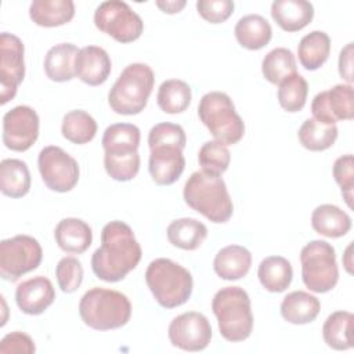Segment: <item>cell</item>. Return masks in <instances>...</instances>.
<instances>
[{
    "label": "cell",
    "mask_w": 354,
    "mask_h": 354,
    "mask_svg": "<svg viewBox=\"0 0 354 354\" xmlns=\"http://www.w3.org/2000/svg\"><path fill=\"white\" fill-rule=\"evenodd\" d=\"M141 256V246L130 225L113 220L101 231V246L91 256V270L98 279L119 282L138 266Z\"/></svg>",
    "instance_id": "obj_1"
},
{
    "label": "cell",
    "mask_w": 354,
    "mask_h": 354,
    "mask_svg": "<svg viewBox=\"0 0 354 354\" xmlns=\"http://www.w3.org/2000/svg\"><path fill=\"white\" fill-rule=\"evenodd\" d=\"M185 144V131L180 124L163 122L149 130L148 170L158 185H170L180 178L185 167L183 155Z\"/></svg>",
    "instance_id": "obj_2"
},
{
    "label": "cell",
    "mask_w": 354,
    "mask_h": 354,
    "mask_svg": "<svg viewBox=\"0 0 354 354\" xmlns=\"http://www.w3.org/2000/svg\"><path fill=\"white\" fill-rule=\"evenodd\" d=\"M183 196L185 203L195 212L216 224L227 223L234 212V205L227 185L220 176L192 173L185 181Z\"/></svg>",
    "instance_id": "obj_3"
},
{
    "label": "cell",
    "mask_w": 354,
    "mask_h": 354,
    "mask_svg": "<svg viewBox=\"0 0 354 354\" xmlns=\"http://www.w3.org/2000/svg\"><path fill=\"white\" fill-rule=\"evenodd\" d=\"M79 314L82 321L91 329H118L129 322L131 317V303L122 292L93 288L82 296Z\"/></svg>",
    "instance_id": "obj_4"
},
{
    "label": "cell",
    "mask_w": 354,
    "mask_h": 354,
    "mask_svg": "<svg viewBox=\"0 0 354 354\" xmlns=\"http://www.w3.org/2000/svg\"><path fill=\"white\" fill-rule=\"evenodd\" d=\"M212 310L217 318L218 330L228 342H243L253 330L250 297L241 286L220 289L213 300Z\"/></svg>",
    "instance_id": "obj_5"
},
{
    "label": "cell",
    "mask_w": 354,
    "mask_h": 354,
    "mask_svg": "<svg viewBox=\"0 0 354 354\" xmlns=\"http://www.w3.org/2000/svg\"><path fill=\"white\" fill-rule=\"evenodd\" d=\"M145 282L155 300L165 308H174L188 301L194 281L191 272L170 259H155L145 271Z\"/></svg>",
    "instance_id": "obj_6"
},
{
    "label": "cell",
    "mask_w": 354,
    "mask_h": 354,
    "mask_svg": "<svg viewBox=\"0 0 354 354\" xmlns=\"http://www.w3.org/2000/svg\"><path fill=\"white\" fill-rule=\"evenodd\" d=\"M155 84L149 65L134 62L127 65L108 94V104L118 115H138L147 106Z\"/></svg>",
    "instance_id": "obj_7"
},
{
    "label": "cell",
    "mask_w": 354,
    "mask_h": 354,
    "mask_svg": "<svg viewBox=\"0 0 354 354\" xmlns=\"http://www.w3.org/2000/svg\"><path fill=\"white\" fill-rule=\"evenodd\" d=\"M198 116L210 134L225 145L239 142L245 134V123L236 113L231 97L223 91L206 93L198 105Z\"/></svg>",
    "instance_id": "obj_8"
},
{
    "label": "cell",
    "mask_w": 354,
    "mask_h": 354,
    "mask_svg": "<svg viewBox=\"0 0 354 354\" xmlns=\"http://www.w3.org/2000/svg\"><path fill=\"white\" fill-rule=\"evenodd\" d=\"M301 278L306 288L315 293L332 290L339 281L336 253L326 241L308 242L300 252Z\"/></svg>",
    "instance_id": "obj_9"
},
{
    "label": "cell",
    "mask_w": 354,
    "mask_h": 354,
    "mask_svg": "<svg viewBox=\"0 0 354 354\" xmlns=\"http://www.w3.org/2000/svg\"><path fill=\"white\" fill-rule=\"evenodd\" d=\"M43 259L39 241L29 235H15L0 242V277L15 282L36 270Z\"/></svg>",
    "instance_id": "obj_10"
},
{
    "label": "cell",
    "mask_w": 354,
    "mask_h": 354,
    "mask_svg": "<svg viewBox=\"0 0 354 354\" xmlns=\"http://www.w3.org/2000/svg\"><path fill=\"white\" fill-rule=\"evenodd\" d=\"M94 25L119 43H131L144 30V22L140 15L120 0L101 3L94 12Z\"/></svg>",
    "instance_id": "obj_11"
},
{
    "label": "cell",
    "mask_w": 354,
    "mask_h": 354,
    "mask_svg": "<svg viewBox=\"0 0 354 354\" xmlns=\"http://www.w3.org/2000/svg\"><path fill=\"white\" fill-rule=\"evenodd\" d=\"M37 166L41 180L55 192H68L79 181V165L62 148L55 145L44 147L37 156Z\"/></svg>",
    "instance_id": "obj_12"
},
{
    "label": "cell",
    "mask_w": 354,
    "mask_h": 354,
    "mask_svg": "<svg viewBox=\"0 0 354 354\" xmlns=\"http://www.w3.org/2000/svg\"><path fill=\"white\" fill-rule=\"evenodd\" d=\"M24 43L12 35L3 32L0 35V102L7 104L17 94L18 86L25 77Z\"/></svg>",
    "instance_id": "obj_13"
},
{
    "label": "cell",
    "mask_w": 354,
    "mask_h": 354,
    "mask_svg": "<svg viewBox=\"0 0 354 354\" xmlns=\"http://www.w3.org/2000/svg\"><path fill=\"white\" fill-rule=\"evenodd\" d=\"M39 137V116L28 105H18L3 116V144L17 152L28 151Z\"/></svg>",
    "instance_id": "obj_14"
},
{
    "label": "cell",
    "mask_w": 354,
    "mask_h": 354,
    "mask_svg": "<svg viewBox=\"0 0 354 354\" xmlns=\"http://www.w3.org/2000/svg\"><path fill=\"white\" fill-rule=\"evenodd\" d=\"M167 335L174 347L185 351H202L212 340V325L203 314L188 311L173 318Z\"/></svg>",
    "instance_id": "obj_15"
},
{
    "label": "cell",
    "mask_w": 354,
    "mask_h": 354,
    "mask_svg": "<svg viewBox=\"0 0 354 354\" xmlns=\"http://www.w3.org/2000/svg\"><path fill=\"white\" fill-rule=\"evenodd\" d=\"M313 119L322 124H336L354 118V90L351 84H336L318 93L311 102Z\"/></svg>",
    "instance_id": "obj_16"
},
{
    "label": "cell",
    "mask_w": 354,
    "mask_h": 354,
    "mask_svg": "<svg viewBox=\"0 0 354 354\" xmlns=\"http://www.w3.org/2000/svg\"><path fill=\"white\" fill-rule=\"evenodd\" d=\"M55 299L53 283L43 275L21 282L15 289V301L19 310L28 315H39L47 310Z\"/></svg>",
    "instance_id": "obj_17"
},
{
    "label": "cell",
    "mask_w": 354,
    "mask_h": 354,
    "mask_svg": "<svg viewBox=\"0 0 354 354\" xmlns=\"http://www.w3.org/2000/svg\"><path fill=\"white\" fill-rule=\"evenodd\" d=\"M112 62L108 53L98 46H86L79 50L75 61L76 76L88 86H100L106 82Z\"/></svg>",
    "instance_id": "obj_18"
},
{
    "label": "cell",
    "mask_w": 354,
    "mask_h": 354,
    "mask_svg": "<svg viewBox=\"0 0 354 354\" xmlns=\"http://www.w3.org/2000/svg\"><path fill=\"white\" fill-rule=\"evenodd\" d=\"M271 17L285 32H297L314 18V7L304 0H275L271 4Z\"/></svg>",
    "instance_id": "obj_19"
},
{
    "label": "cell",
    "mask_w": 354,
    "mask_h": 354,
    "mask_svg": "<svg viewBox=\"0 0 354 354\" xmlns=\"http://www.w3.org/2000/svg\"><path fill=\"white\" fill-rule=\"evenodd\" d=\"M54 238L61 250L80 254L90 248L93 242V231L86 221L75 217H66L57 224Z\"/></svg>",
    "instance_id": "obj_20"
},
{
    "label": "cell",
    "mask_w": 354,
    "mask_h": 354,
    "mask_svg": "<svg viewBox=\"0 0 354 354\" xmlns=\"http://www.w3.org/2000/svg\"><path fill=\"white\" fill-rule=\"evenodd\" d=\"M252 266L250 252L241 245H228L217 252L213 260L214 272L225 281L243 278Z\"/></svg>",
    "instance_id": "obj_21"
},
{
    "label": "cell",
    "mask_w": 354,
    "mask_h": 354,
    "mask_svg": "<svg viewBox=\"0 0 354 354\" xmlns=\"http://www.w3.org/2000/svg\"><path fill=\"white\" fill-rule=\"evenodd\" d=\"M311 227L326 238H340L351 230V218L339 206L324 203L313 210Z\"/></svg>",
    "instance_id": "obj_22"
},
{
    "label": "cell",
    "mask_w": 354,
    "mask_h": 354,
    "mask_svg": "<svg viewBox=\"0 0 354 354\" xmlns=\"http://www.w3.org/2000/svg\"><path fill=\"white\" fill-rule=\"evenodd\" d=\"M321 310L319 300L304 290L288 293L281 303V315L293 325H304L313 322Z\"/></svg>",
    "instance_id": "obj_23"
},
{
    "label": "cell",
    "mask_w": 354,
    "mask_h": 354,
    "mask_svg": "<svg viewBox=\"0 0 354 354\" xmlns=\"http://www.w3.org/2000/svg\"><path fill=\"white\" fill-rule=\"evenodd\" d=\"M29 17L39 26H61L75 17V3L72 0H33L29 6Z\"/></svg>",
    "instance_id": "obj_24"
},
{
    "label": "cell",
    "mask_w": 354,
    "mask_h": 354,
    "mask_svg": "<svg viewBox=\"0 0 354 354\" xmlns=\"http://www.w3.org/2000/svg\"><path fill=\"white\" fill-rule=\"evenodd\" d=\"M79 48L72 43H59L51 47L44 57V72L53 82H68L76 76L75 61Z\"/></svg>",
    "instance_id": "obj_25"
},
{
    "label": "cell",
    "mask_w": 354,
    "mask_h": 354,
    "mask_svg": "<svg viewBox=\"0 0 354 354\" xmlns=\"http://www.w3.org/2000/svg\"><path fill=\"white\" fill-rule=\"evenodd\" d=\"M140 129L131 123H115L105 129L101 144L105 155H130L138 152Z\"/></svg>",
    "instance_id": "obj_26"
},
{
    "label": "cell",
    "mask_w": 354,
    "mask_h": 354,
    "mask_svg": "<svg viewBox=\"0 0 354 354\" xmlns=\"http://www.w3.org/2000/svg\"><path fill=\"white\" fill-rule=\"evenodd\" d=\"M234 33L243 48L260 50L270 43L272 37V28L264 17L259 14H249L236 22Z\"/></svg>",
    "instance_id": "obj_27"
},
{
    "label": "cell",
    "mask_w": 354,
    "mask_h": 354,
    "mask_svg": "<svg viewBox=\"0 0 354 354\" xmlns=\"http://www.w3.org/2000/svg\"><path fill=\"white\" fill-rule=\"evenodd\" d=\"M167 239L169 242L183 250H195L198 249L207 236L206 225L191 217H183L171 221L167 227Z\"/></svg>",
    "instance_id": "obj_28"
},
{
    "label": "cell",
    "mask_w": 354,
    "mask_h": 354,
    "mask_svg": "<svg viewBox=\"0 0 354 354\" xmlns=\"http://www.w3.org/2000/svg\"><path fill=\"white\" fill-rule=\"evenodd\" d=\"M257 277L266 290L281 293L289 288L293 278V270L285 257L268 256L261 260L257 270Z\"/></svg>",
    "instance_id": "obj_29"
},
{
    "label": "cell",
    "mask_w": 354,
    "mask_h": 354,
    "mask_svg": "<svg viewBox=\"0 0 354 354\" xmlns=\"http://www.w3.org/2000/svg\"><path fill=\"white\" fill-rule=\"evenodd\" d=\"M330 39L322 30H313L301 37L297 55L301 66L307 71L319 69L329 58Z\"/></svg>",
    "instance_id": "obj_30"
},
{
    "label": "cell",
    "mask_w": 354,
    "mask_h": 354,
    "mask_svg": "<svg viewBox=\"0 0 354 354\" xmlns=\"http://www.w3.org/2000/svg\"><path fill=\"white\" fill-rule=\"evenodd\" d=\"M30 189V171L21 159H4L0 163V191L10 198H22Z\"/></svg>",
    "instance_id": "obj_31"
},
{
    "label": "cell",
    "mask_w": 354,
    "mask_h": 354,
    "mask_svg": "<svg viewBox=\"0 0 354 354\" xmlns=\"http://www.w3.org/2000/svg\"><path fill=\"white\" fill-rule=\"evenodd\" d=\"M353 321L348 311L332 313L322 326V337L328 347L333 350H348L353 347Z\"/></svg>",
    "instance_id": "obj_32"
},
{
    "label": "cell",
    "mask_w": 354,
    "mask_h": 354,
    "mask_svg": "<svg viewBox=\"0 0 354 354\" xmlns=\"http://www.w3.org/2000/svg\"><path fill=\"white\" fill-rule=\"evenodd\" d=\"M192 93L188 83L180 79H169L165 80L156 94L158 106L165 113H181L191 104Z\"/></svg>",
    "instance_id": "obj_33"
},
{
    "label": "cell",
    "mask_w": 354,
    "mask_h": 354,
    "mask_svg": "<svg viewBox=\"0 0 354 354\" xmlns=\"http://www.w3.org/2000/svg\"><path fill=\"white\" fill-rule=\"evenodd\" d=\"M61 133L68 141L83 145L90 142L95 137L97 122L86 111L73 109L64 116Z\"/></svg>",
    "instance_id": "obj_34"
},
{
    "label": "cell",
    "mask_w": 354,
    "mask_h": 354,
    "mask_svg": "<svg viewBox=\"0 0 354 354\" xmlns=\"http://www.w3.org/2000/svg\"><path fill=\"white\" fill-rule=\"evenodd\" d=\"M300 144L308 151H325L330 148L337 138L336 124H322L315 119H307L297 133Z\"/></svg>",
    "instance_id": "obj_35"
},
{
    "label": "cell",
    "mask_w": 354,
    "mask_h": 354,
    "mask_svg": "<svg viewBox=\"0 0 354 354\" xmlns=\"http://www.w3.org/2000/svg\"><path fill=\"white\" fill-rule=\"evenodd\" d=\"M263 76L272 84H279L282 80L296 73V59L293 53L285 47L271 50L261 62Z\"/></svg>",
    "instance_id": "obj_36"
},
{
    "label": "cell",
    "mask_w": 354,
    "mask_h": 354,
    "mask_svg": "<svg viewBox=\"0 0 354 354\" xmlns=\"http://www.w3.org/2000/svg\"><path fill=\"white\" fill-rule=\"evenodd\" d=\"M308 94L307 80L299 75L293 73L279 83L278 88V102L286 112L295 113L304 108Z\"/></svg>",
    "instance_id": "obj_37"
},
{
    "label": "cell",
    "mask_w": 354,
    "mask_h": 354,
    "mask_svg": "<svg viewBox=\"0 0 354 354\" xmlns=\"http://www.w3.org/2000/svg\"><path fill=\"white\" fill-rule=\"evenodd\" d=\"M198 160L205 173L221 176L230 166L231 153L225 144L213 140L205 142L201 147L198 152Z\"/></svg>",
    "instance_id": "obj_38"
},
{
    "label": "cell",
    "mask_w": 354,
    "mask_h": 354,
    "mask_svg": "<svg viewBox=\"0 0 354 354\" xmlns=\"http://www.w3.org/2000/svg\"><path fill=\"white\" fill-rule=\"evenodd\" d=\"M104 166L111 178L130 181L140 170V155L138 152L130 155H104Z\"/></svg>",
    "instance_id": "obj_39"
},
{
    "label": "cell",
    "mask_w": 354,
    "mask_h": 354,
    "mask_svg": "<svg viewBox=\"0 0 354 354\" xmlns=\"http://www.w3.org/2000/svg\"><path fill=\"white\" fill-rule=\"evenodd\" d=\"M55 277L58 286L64 293H73L79 289L83 281L82 263L73 256L62 257L55 267Z\"/></svg>",
    "instance_id": "obj_40"
},
{
    "label": "cell",
    "mask_w": 354,
    "mask_h": 354,
    "mask_svg": "<svg viewBox=\"0 0 354 354\" xmlns=\"http://www.w3.org/2000/svg\"><path fill=\"white\" fill-rule=\"evenodd\" d=\"M333 177L342 189L343 199L347 206L353 207V189H354V158L351 153L337 158L333 163Z\"/></svg>",
    "instance_id": "obj_41"
},
{
    "label": "cell",
    "mask_w": 354,
    "mask_h": 354,
    "mask_svg": "<svg viewBox=\"0 0 354 354\" xmlns=\"http://www.w3.org/2000/svg\"><path fill=\"white\" fill-rule=\"evenodd\" d=\"M198 14L210 24H221L234 12V1L231 0H199L196 3Z\"/></svg>",
    "instance_id": "obj_42"
},
{
    "label": "cell",
    "mask_w": 354,
    "mask_h": 354,
    "mask_svg": "<svg viewBox=\"0 0 354 354\" xmlns=\"http://www.w3.org/2000/svg\"><path fill=\"white\" fill-rule=\"evenodd\" d=\"M35 351L32 337L24 332H11L0 342V354H33Z\"/></svg>",
    "instance_id": "obj_43"
},
{
    "label": "cell",
    "mask_w": 354,
    "mask_h": 354,
    "mask_svg": "<svg viewBox=\"0 0 354 354\" xmlns=\"http://www.w3.org/2000/svg\"><path fill=\"white\" fill-rule=\"evenodd\" d=\"M353 55H354V44L348 43L346 47L342 48L339 55V75L342 79L347 82V84H351L353 77Z\"/></svg>",
    "instance_id": "obj_44"
},
{
    "label": "cell",
    "mask_w": 354,
    "mask_h": 354,
    "mask_svg": "<svg viewBox=\"0 0 354 354\" xmlns=\"http://www.w3.org/2000/svg\"><path fill=\"white\" fill-rule=\"evenodd\" d=\"M187 1L184 0H158L156 7L160 8L166 14H176L180 12L185 7Z\"/></svg>",
    "instance_id": "obj_45"
},
{
    "label": "cell",
    "mask_w": 354,
    "mask_h": 354,
    "mask_svg": "<svg viewBox=\"0 0 354 354\" xmlns=\"http://www.w3.org/2000/svg\"><path fill=\"white\" fill-rule=\"evenodd\" d=\"M343 266L346 267L347 272H350V274L353 272V270H351V266H353V263H351V243L346 249V253H344V257H343Z\"/></svg>",
    "instance_id": "obj_46"
}]
</instances>
